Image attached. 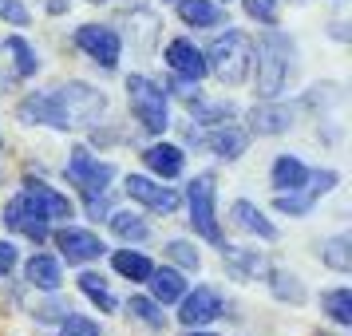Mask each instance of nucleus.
<instances>
[{
  "mask_svg": "<svg viewBox=\"0 0 352 336\" xmlns=\"http://www.w3.org/2000/svg\"><path fill=\"white\" fill-rule=\"evenodd\" d=\"M111 229L123 241H146V238H151L146 222H143V218H135V214H111Z\"/></svg>",
  "mask_w": 352,
  "mask_h": 336,
  "instance_id": "bb28decb",
  "label": "nucleus"
},
{
  "mask_svg": "<svg viewBox=\"0 0 352 336\" xmlns=\"http://www.w3.org/2000/svg\"><path fill=\"white\" fill-rule=\"evenodd\" d=\"M178 16L194 24V28H214V24H222V8L218 4H210V0H182L178 4Z\"/></svg>",
  "mask_w": 352,
  "mask_h": 336,
  "instance_id": "4be33fe9",
  "label": "nucleus"
},
{
  "mask_svg": "<svg viewBox=\"0 0 352 336\" xmlns=\"http://www.w3.org/2000/svg\"><path fill=\"white\" fill-rule=\"evenodd\" d=\"M206 56V67L218 76L222 83H230V87H238V83L250 80V67H254V40L245 32H238V28H230L226 36H218L214 44H210V52H202Z\"/></svg>",
  "mask_w": 352,
  "mask_h": 336,
  "instance_id": "f257e3e1",
  "label": "nucleus"
},
{
  "mask_svg": "<svg viewBox=\"0 0 352 336\" xmlns=\"http://www.w3.org/2000/svg\"><path fill=\"white\" fill-rule=\"evenodd\" d=\"M4 222L12 225L16 234H24L28 241H36V245H44V241H48V234H52V229H48L52 218L36 206L28 194H20V198H12V202L4 206Z\"/></svg>",
  "mask_w": 352,
  "mask_h": 336,
  "instance_id": "423d86ee",
  "label": "nucleus"
},
{
  "mask_svg": "<svg viewBox=\"0 0 352 336\" xmlns=\"http://www.w3.org/2000/svg\"><path fill=\"white\" fill-rule=\"evenodd\" d=\"M76 44H80V52H87L96 64L103 67H115L119 64V32L115 28H103V24H83L80 32H76Z\"/></svg>",
  "mask_w": 352,
  "mask_h": 336,
  "instance_id": "6e6552de",
  "label": "nucleus"
},
{
  "mask_svg": "<svg viewBox=\"0 0 352 336\" xmlns=\"http://www.w3.org/2000/svg\"><path fill=\"white\" fill-rule=\"evenodd\" d=\"M111 265H115V273H123V277H131V281H146L151 269H155L143 254H131V249H119V254L111 257Z\"/></svg>",
  "mask_w": 352,
  "mask_h": 336,
  "instance_id": "5701e85b",
  "label": "nucleus"
},
{
  "mask_svg": "<svg viewBox=\"0 0 352 336\" xmlns=\"http://www.w3.org/2000/svg\"><path fill=\"white\" fill-rule=\"evenodd\" d=\"M178 301H182V313H178V317H182L186 328H198V324H210V320L222 317V297L206 285L194 289L190 297H178Z\"/></svg>",
  "mask_w": 352,
  "mask_h": 336,
  "instance_id": "1a4fd4ad",
  "label": "nucleus"
},
{
  "mask_svg": "<svg viewBox=\"0 0 352 336\" xmlns=\"http://www.w3.org/2000/svg\"><path fill=\"white\" fill-rule=\"evenodd\" d=\"M245 12L261 24H277V12H281V0H245Z\"/></svg>",
  "mask_w": 352,
  "mask_h": 336,
  "instance_id": "473e14b6",
  "label": "nucleus"
},
{
  "mask_svg": "<svg viewBox=\"0 0 352 336\" xmlns=\"http://www.w3.org/2000/svg\"><path fill=\"white\" fill-rule=\"evenodd\" d=\"M4 48H8L12 56H16V71H20V76H32L36 67H40V60H36V52L28 48V44L20 40V36H12V40H8Z\"/></svg>",
  "mask_w": 352,
  "mask_h": 336,
  "instance_id": "c756f323",
  "label": "nucleus"
},
{
  "mask_svg": "<svg viewBox=\"0 0 352 336\" xmlns=\"http://www.w3.org/2000/svg\"><path fill=\"white\" fill-rule=\"evenodd\" d=\"M166 254L175 257L178 265H186V269H198V254H194L186 241H170V245H166Z\"/></svg>",
  "mask_w": 352,
  "mask_h": 336,
  "instance_id": "f704fd0d",
  "label": "nucleus"
},
{
  "mask_svg": "<svg viewBox=\"0 0 352 336\" xmlns=\"http://www.w3.org/2000/svg\"><path fill=\"white\" fill-rule=\"evenodd\" d=\"M28 285H36V289H48V293H56L60 289V281H64V273H60V261L56 257H48V254H36L32 261H28Z\"/></svg>",
  "mask_w": 352,
  "mask_h": 336,
  "instance_id": "a211bd4d",
  "label": "nucleus"
},
{
  "mask_svg": "<svg viewBox=\"0 0 352 336\" xmlns=\"http://www.w3.org/2000/svg\"><path fill=\"white\" fill-rule=\"evenodd\" d=\"M198 143L210 146V150H214V155H222V159H238L241 150H245V131L218 127V131H210V135H202Z\"/></svg>",
  "mask_w": 352,
  "mask_h": 336,
  "instance_id": "f3484780",
  "label": "nucleus"
},
{
  "mask_svg": "<svg viewBox=\"0 0 352 336\" xmlns=\"http://www.w3.org/2000/svg\"><path fill=\"white\" fill-rule=\"evenodd\" d=\"M214 198H218V190H214V178L210 175H198L190 182V190H186L194 229L206 241H222V234H218V214H214Z\"/></svg>",
  "mask_w": 352,
  "mask_h": 336,
  "instance_id": "39448f33",
  "label": "nucleus"
},
{
  "mask_svg": "<svg viewBox=\"0 0 352 336\" xmlns=\"http://www.w3.org/2000/svg\"><path fill=\"white\" fill-rule=\"evenodd\" d=\"M194 115L202 123H226V119H234V107L230 103H202V99H194Z\"/></svg>",
  "mask_w": 352,
  "mask_h": 336,
  "instance_id": "2f4dec72",
  "label": "nucleus"
},
{
  "mask_svg": "<svg viewBox=\"0 0 352 336\" xmlns=\"http://www.w3.org/2000/svg\"><path fill=\"white\" fill-rule=\"evenodd\" d=\"M230 214H234V225H241L245 234H257L261 241H277V225H273L270 218L254 206V202H234Z\"/></svg>",
  "mask_w": 352,
  "mask_h": 336,
  "instance_id": "2eb2a0df",
  "label": "nucleus"
},
{
  "mask_svg": "<svg viewBox=\"0 0 352 336\" xmlns=\"http://www.w3.org/2000/svg\"><path fill=\"white\" fill-rule=\"evenodd\" d=\"M166 64H170L175 76H182V80H190V83H198L210 71L206 56L194 48L190 40H170V44H166Z\"/></svg>",
  "mask_w": 352,
  "mask_h": 336,
  "instance_id": "9d476101",
  "label": "nucleus"
},
{
  "mask_svg": "<svg viewBox=\"0 0 352 336\" xmlns=\"http://www.w3.org/2000/svg\"><path fill=\"white\" fill-rule=\"evenodd\" d=\"M60 336H99V324L96 320H87V317H72V313H67Z\"/></svg>",
  "mask_w": 352,
  "mask_h": 336,
  "instance_id": "72a5a7b5",
  "label": "nucleus"
},
{
  "mask_svg": "<svg viewBox=\"0 0 352 336\" xmlns=\"http://www.w3.org/2000/svg\"><path fill=\"white\" fill-rule=\"evenodd\" d=\"M127 194L135 198V202L151 206V210H162V214H175V210H178V194L170 190V186H159V182L143 178V175H131L127 178Z\"/></svg>",
  "mask_w": 352,
  "mask_h": 336,
  "instance_id": "ddd939ff",
  "label": "nucleus"
},
{
  "mask_svg": "<svg viewBox=\"0 0 352 336\" xmlns=\"http://www.w3.org/2000/svg\"><path fill=\"white\" fill-rule=\"evenodd\" d=\"M0 12H4V20H12L16 28H24V24H28V8H24L20 0H4V4H0Z\"/></svg>",
  "mask_w": 352,
  "mask_h": 336,
  "instance_id": "c9c22d12",
  "label": "nucleus"
},
{
  "mask_svg": "<svg viewBox=\"0 0 352 336\" xmlns=\"http://www.w3.org/2000/svg\"><path fill=\"white\" fill-rule=\"evenodd\" d=\"M16 115L24 119V123H44V127H56V131L72 127V119H67V111H64V99H60V91H36V96H28L16 107Z\"/></svg>",
  "mask_w": 352,
  "mask_h": 336,
  "instance_id": "0eeeda50",
  "label": "nucleus"
},
{
  "mask_svg": "<svg viewBox=\"0 0 352 336\" xmlns=\"http://www.w3.org/2000/svg\"><path fill=\"white\" fill-rule=\"evenodd\" d=\"M222 257H226V265H230V273H234L238 281H250V277H257V273L265 269V261H261V254H257V249H238V245H226Z\"/></svg>",
  "mask_w": 352,
  "mask_h": 336,
  "instance_id": "aec40b11",
  "label": "nucleus"
},
{
  "mask_svg": "<svg viewBox=\"0 0 352 336\" xmlns=\"http://www.w3.org/2000/svg\"><path fill=\"white\" fill-rule=\"evenodd\" d=\"M67 178H72V186L83 190L87 202H96V198L107 194V182L115 178V166L111 162H99L87 146H76V150L67 155Z\"/></svg>",
  "mask_w": 352,
  "mask_h": 336,
  "instance_id": "7ed1b4c3",
  "label": "nucleus"
},
{
  "mask_svg": "<svg viewBox=\"0 0 352 336\" xmlns=\"http://www.w3.org/2000/svg\"><path fill=\"white\" fill-rule=\"evenodd\" d=\"M352 241L340 234V238H333V241H324V249H320V257H324V265L329 269H336V273H349L352 269V249H349Z\"/></svg>",
  "mask_w": 352,
  "mask_h": 336,
  "instance_id": "393cba45",
  "label": "nucleus"
},
{
  "mask_svg": "<svg viewBox=\"0 0 352 336\" xmlns=\"http://www.w3.org/2000/svg\"><path fill=\"white\" fill-rule=\"evenodd\" d=\"M127 99H131V111L139 115V123L146 131H166V96H162L159 83L143 80V76H131L127 80Z\"/></svg>",
  "mask_w": 352,
  "mask_h": 336,
  "instance_id": "20e7f679",
  "label": "nucleus"
},
{
  "mask_svg": "<svg viewBox=\"0 0 352 336\" xmlns=\"http://www.w3.org/2000/svg\"><path fill=\"white\" fill-rule=\"evenodd\" d=\"M80 289L99 304V309H103V313H115V297H111V289L103 285V277H99V273H83V277H80Z\"/></svg>",
  "mask_w": 352,
  "mask_h": 336,
  "instance_id": "cd10ccee",
  "label": "nucleus"
},
{
  "mask_svg": "<svg viewBox=\"0 0 352 336\" xmlns=\"http://www.w3.org/2000/svg\"><path fill=\"white\" fill-rule=\"evenodd\" d=\"M289 60H293V44H289L281 32L270 28V32L261 36V60H257V87H261L265 99H273L281 87H285Z\"/></svg>",
  "mask_w": 352,
  "mask_h": 336,
  "instance_id": "f03ea898",
  "label": "nucleus"
},
{
  "mask_svg": "<svg viewBox=\"0 0 352 336\" xmlns=\"http://www.w3.org/2000/svg\"><path fill=\"white\" fill-rule=\"evenodd\" d=\"M305 182H309V170H305L301 159H293V155H281V159L273 162V186L285 194V190H301Z\"/></svg>",
  "mask_w": 352,
  "mask_h": 336,
  "instance_id": "6ab92c4d",
  "label": "nucleus"
},
{
  "mask_svg": "<svg viewBox=\"0 0 352 336\" xmlns=\"http://www.w3.org/2000/svg\"><path fill=\"white\" fill-rule=\"evenodd\" d=\"M12 269H16V245L0 241V277H8Z\"/></svg>",
  "mask_w": 352,
  "mask_h": 336,
  "instance_id": "e433bc0d",
  "label": "nucleus"
},
{
  "mask_svg": "<svg viewBox=\"0 0 352 336\" xmlns=\"http://www.w3.org/2000/svg\"><path fill=\"white\" fill-rule=\"evenodd\" d=\"M146 281H151V293H155L159 304H170L186 293V281H182V273H175V269H151Z\"/></svg>",
  "mask_w": 352,
  "mask_h": 336,
  "instance_id": "412c9836",
  "label": "nucleus"
},
{
  "mask_svg": "<svg viewBox=\"0 0 352 336\" xmlns=\"http://www.w3.org/2000/svg\"><path fill=\"white\" fill-rule=\"evenodd\" d=\"M186 336H210V333H186Z\"/></svg>",
  "mask_w": 352,
  "mask_h": 336,
  "instance_id": "4c0bfd02",
  "label": "nucleus"
},
{
  "mask_svg": "<svg viewBox=\"0 0 352 336\" xmlns=\"http://www.w3.org/2000/svg\"><path fill=\"white\" fill-rule=\"evenodd\" d=\"M320 304H324V313H329L336 324H352V293L349 289H333V293H324Z\"/></svg>",
  "mask_w": 352,
  "mask_h": 336,
  "instance_id": "a878e982",
  "label": "nucleus"
},
{
  "mask_svg": "<svg viewBox=\"0 0 352 336\" xmlns=\"http://www.w3.org/2000/svg\"><path fill=\"white\" fill-rule=\"evenodd\" d=\"M273 293H277L281 301H293V304L305 301V289L297 285V277H293V273H273Z\"/></svg>",
  "mask_w": 352,
  "mask_h": 336,
  "instance_id": "7c9ffc66",
  "label": "nucleus"
},
{
  "mask_svg": "<svg viewBox=\"0 0 352 336\" xmlns=\"http://www.w3.org/2000/svg\"><path fill=\"white\" fill-rule=\"evenodd\" d=\"M131 313L143 320V324H151V328H162L166 324V317L159 313V301H151V297H131Z\"/></svg>",
  "mask_w": 352,
  "mask_h": 336,
  "instance_id": "c85d7f7f",
  "label": "nucleus"
},
{
  "mask_svg": "<svg viewBox=\"0 0 352 336\" xmlns=\"http://www.w3.org/2000/svg\"><path fill=\"white\" fill-rule=\"evenodd\" d=\"M60 254L67 257V265H83V261H96L103 254V241L91 234V229H76V225H67L60 229Z\"/></svg>",
  "mask_w": 352,
  "mask_h": 336,
  "instance_id": "9b49d317",
  "label": "nucleus"
},
{
  "mask_svg": "<svg viewBox=\"0 0 352 336\" xmlns=\"http://www.w3.org/2000/svg\"><path fill=\"white\" fill-rule=\"evenodd\" d=\"M333 182H336V170H320V175H313V186H305L301 194L297 190L277 194V210H281V214H309L320 194L333 190Z\"/></svg>",
  "mask_w": 352,
  "mask_h": 336,
  "instance_id": "f8f14e48",
  "label": "nucleus"
},
{
  "mask_svg": "<svg viewBox=\"0 0 352 336\" xmlns=\"http://www.w3.org/2000/svg\"><path fill=\"white\" fill-rule=\"evenodd\" d=\"M24 194H28L48 218H72V202H67L64 194L52 190L48 182H40V178H24Z\"/></svg>",
  "mask_w": 352,
  "mask_h": 336,
  "instance_id": "4468645a",
  "label": "nucleus"
},
{
  "mask_svg": "<svg viewBox=\"0 0 352 336\" xmlns=\"http://www.w3.org/2000/svg\"><path fill=\"white\" fill-rule=\"evenodd\" d=\"M250 119H254L257 135H281L289 127V111H281V107H254Z\"/></svg>",
  "mask_w": 352,
  "mask_h": 336,
  "instance_id": "b1692460",
  "label": "nucleus"
},
{
  "mask_svg": "<svg viewBox=\"0 0 352 336\" xmlns=\"http://www.w3.org/2000/svg\"><path fill=\"white\" fill-rule=\"evenodd\" d=\"M143 162L155 170L159 178H178L182 175V150L170 143H155V146H146L143 150Z\"/></svg>",
  "mask_w": 352,
  "mask_h": 336,
  "instance_id": "dca6fc26",
  "label": "nucleus"
}]
</instances>
